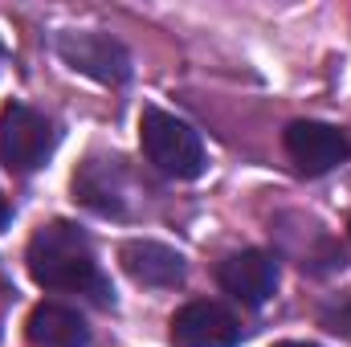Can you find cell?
<instances>
[{"label":"cell","instance_id":"obj_1","mask_svg":"<svg viewBox=\"0 0 351 347\" xmlns=\"http://www.w3.org/2000/svg\"><path fill=\"white\" fill-rule=\"evenodd\" d=\"M25 261H29V274L37 286L45 290H58V294H86L98 307H106L114 298L102 265L94 258V246L90 237L70 225V221H49L41 225L33 237H29V250H25Z\"/></svg>","mask_w":351,"mask_h":347},{"label":"cell","instance_id":"obj_2","mask_svg":"<svg viewBox=\"0 0 351 347\" xmlns=\"http://www.w3.org/2000/svg\"><path fill=\"white\" fill-rule=\"evenodd\" d=\"M139 147H143V160L156 172L172 176V180H196L204 172V143L192 131V123L176 119L160 106H143V115H139Z\"/></svg>","mask_w":351,"mask_h":347},{"label":"cell","instance_id":"obj_3","mask_svg":"<svg viewBox=\"0 0 351 347\" xmlns=\"http://www.w3.org/2000/svg\"><path fill=\"white\" fill-rule=\"evenodd\" d=\"M53 147H58V131L41 110H33L25 102H8L0 110V164L8 172L29 176L45 168Z\"/></svg>","mask_w":351,"mask_h":347},{"label":"cell","instance_id":"obj_4","mask_svg":"<svg viewBox=\"0 0 351 347\" xmlns=\"http://www.w3.org/2000/svg\"><path fill=\"white\" fill-rule=\"evenodd\" d=\"M53 49H58V58H62L70 70L86 74L94 82L123 86V82L131 78V53H127V45L114 41V37H106V33H94V29H82V33H78V29H66V33H58Z\"/></svg>","mask_w":351,"mask_h":347},{"label":"cell","instance_id":"obj_5","mask_svg":"<svg viewBox=\"0 0 351 347\" xmlns=\"http://www.w3.org/2000/svg\"><path fill=\"white\" fill-rule=\"evenodd\" d=\"M286 156L294 160V168L302 176H323L339 164L351 160V135L331 127V123H315V119H298L286 127L282 135Z\"/></svg>","mask_w":351,"mask_h":347},{"label":"cell","instance_id":"obj_6","mask_svg":"<svg viewBox=\"0 0 351 347\" xmlns=\"http://www.w3.org/2000/svg\"><path fill=\"white\" fill-rule=\"evenodd\" d=\"M245 335L241 319L225 302H184L172 315V344L176 347H237Z\"/></svg>","mask_w":351,"mask_h":347},{"label":"cell","instance_id":"obj_7","mask_svg":"<svg viewBox=\"0 0 351 347\" xmlns=\"http://www.w3.org/2000/svg\"><path fill=\"white\" fill-rule=\"evenodd\" d=\"M74 196L102 213V217H127L131 204V176L119 156H90L86 164L74 172Z\"/></svg>","mask_w":351,"mask_h":347},{"label":"cell","instance_id":"obj_8","mask_svg":"<svg viewBox=\"0 0 351 347\" xmlns=\"http://www.w3.org/2000/svg\"><path fill=\"white\" fill-rule=\"evenodd\" d=\"M217 282L241 307H265L278 290V258L265 250H241L217 265Z\"/></svg>","mask_w":351,"mask_h":347},{"label":"cell","instance_id":"obj_9","mask_svg":"<svg viewBox=\"0 0 351 347\" xmlns=\"http://www.w3.org/2000/svg\"><path fill=\"white\" fill-rule=\"evenodd\" d=\"M119 261L139 286H180L184 274H188V261H184L180 250L164 246V241H147V237L127 241L119 250Z\"/></svg>","mask_w":351,"mask_h":347},{"label":"cell","instance_id":"obj_10","mask_svg":"<svg viewBox=\"0 0 351 347\" xmlns=\"http://www.w3.org/2000/svg\"><path fill=\"white\" fill-rule=\"evenodd\" d=\"M25 335H29L33 347H86L90 344L86 319L74 307H62V302L33 307L29 319H25Z\"/></svg>","mask_w":351,"mask_h":347},{"label":"cell","instance_id":"obj_11","mask_svg":"<svg viewBox=\"0 0 351 347\" xmlns=\"http://www.w3.org/2000/svg\"><path fill=\"white\" fill-rule=\"evenodd\" d=\"M8 221H12V208H8V200H4V192H0V233L8 229Z\"/></svg>","mask_w":351,"mask_h":347},{"label":"cell","instance_id":"obj_12","mask_svg":"<svg viewBox=\"0 0 351 347\" xmlns=\"http://www.w3.org/2000/svg\"><path fill=\"white\" fill-rule=\"evenodd\" d=\"M274 347H319V344H306V339H282V344H274Z\"/></svg>","mask_w":351,"mask_h":347},{"label":"cell","instance_id":"obj_13","mask_svg":"<svg viewBox=\"0 0 351 347\" xmlns=\"http://www.w3.org/2000/svg\"><path fill=\"white\" fill-rule=\"evenodd\" d=\"M348 233H351V225H348Z\"/></svg>","mask_w":351,"mask_h":347}]
</instances>
